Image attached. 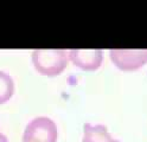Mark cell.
Wrapping results in <instances>:
<instances>
[{
	"label": "cell",
	"instance_id": "6da1fadb",
	"mask_svg": "<svg viewBox=\"0 0 147 142\" xmlns=\"http://www.w3.org/2000/svg\"><path fill=\"white\" fill-rule=\"evenodd\" d=\"M69 62V51L67 50H34L32 52V63L39 73L55 77L64 71Z\"/></svg>",
	"mask_w": 147,
	"mask_h": 142
},
{
	"label": "cell",
	"instance_id": "7a4b0ae2",
	"mask_svg": "<svg viewBox=\"0 0 147 142\" xmlns=\"http://www.w3.org/2000/svg\"><path fill=\"white\" fill-rule=\"evenodd\" d=\"M57 126L51 118L39 116L27 123L23 134V142H57Z\"/></svg>",
	"mask_w": 147,
	"mask_h": 142
},
{
	"label": "cell",
	"instance_id": "3957f363",
	"mask_svg": "<svg viewBox=\"0 0 147 142\" xmlns=\"http://www.w3.org/2000/svg\"><path fill=\"white\" fill-rule=\"evenodd\" d=\"M110 59L117 69L134 71L147 64V50H110Z\"/></svg>",
	"mask_w": 147,
	"mask_h": 142
},
{
	"label": "cell",
	"instance_id": "277c9868",
	"mask_svg": "<svg viewBox=\"0 0 147 142\" xmlns=\"http://www.w3.org/2000/svg\"><path fill=\"white\" fill-rule=\"evenodd\" d=\"M69 59L82 70L94 71L102 64L103 55L101 50H70Z\"/></svg>",
	"mask_w": 147,
	"mask_h": 142
},
{
	"label": "cell",
	"instance_id": "5b68a950",
	"mask_svg": "<svg viewBox=\"0 0 147 142\" xmlns=\"http://www.w3.org/2000/svg\"><path fill=\"white\" fill-rule=\"evenodd\" d=\"M82 142H120L117 139H114L108 128L103 125H90L86 123L83 127V137Z\"/></svg>",
	"mask_w": 147,
	"mask_h": 142
},
{
	"label": "cell",
	"instance_id": "8992f818",
	"mask_svg": "<svg viewBox=\"0 0 147 142\" xmlns=\"http://www.w3.org/2000/svg\"><path fill=\"white\" fill-rule=\"evenodd\" d=\"M14 94V82L7 72L0 70V106L10 101Z\"/></svg>",
	"mask_w": 147,
	"mask_h": 142
},
{
	"label": "cell",
	"instance_id": "52a82bcc",
	"mask_svg": "<svg viewBox=\"0 0 147 142\" xmlns=\"http://www.w3.org/2000/svg\"><path fill=\"white\" fill-rule=\"evenodd\" d=\"M0 142H8V139L3 134L1 131H0Z\"/></svg>",
	"mask_w": 147,
	"mask_h": 142
}]
</instances>
